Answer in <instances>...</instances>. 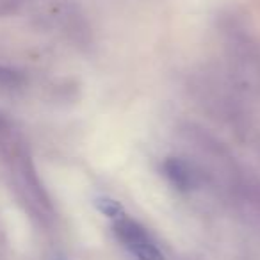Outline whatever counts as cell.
I'll list each match as a JSON object with an SVG mask.
<instances>
[{"label": "cell", "instance_id": "cell-1", "mask_svg": "<svg viewBox=\"0 0 260 260\" xmlns=\"http://www.w3.org/2000/svg\"><path fill=\"white\" fill-rule=\"evenodd\" d=\"M116 237L138 260H164V255L138 221L119 217L114 226Z\"/></svg>", "mask_w": 260, "mask_h": 260}, {"label": "cell", "instance_id": "cell-2", "mask_svg": "<svg viewBox=\"0 0 260 260\" xmlns=\"http://www.w3.org/2000/svg\"><path fill=\"white\" fill-rule=\"evenodd\" d=\"M162 171L166 178L178 189V191H191L196 187V173L189 162L178 157H168L162 164Z\"/></svg>", "mask_w": 260, "mask_h": 260}, {"label": "cell", "instance_id": "cell-3", "mask_svg": "<svg viewBox=\"0 0 260 260\" xmlns=\"http://www.w3.org/2000/svg\"><path fill=\"white\" fill-rule=\"evenodd\" d=\"M94 203H96L98 210H100L102 214H105V216L114 217V219H119V217H121L123 209H121V205H119L118 202H114V200H111V198H98Z\"/></svg>", "mask_w": 260, "mask_h": 260}, {"label": "cell", "instance_id": "cell-4", "mask_svg": "<svg viewBox=\"0 0 260 260\" xmlns=\"http://www.w3.org/2000/svg\"><path fill=\"white\" fill-rule=\"evenodd\" d=\"M54 260H62V258H54Z\"/></svg>", "mask_w": 260, "mask_h": 260}]
</instances>
